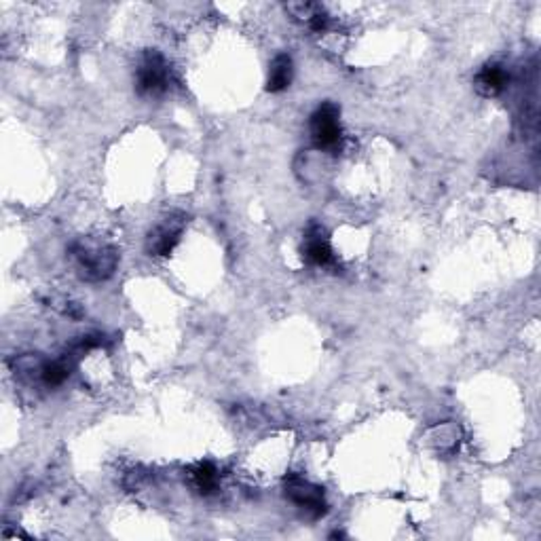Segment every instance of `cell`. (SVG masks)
Segmentation results:
<instances>
[{
    "label": "cell",
    "instance_id": "obj_1",
    "mask_svg": "<svg viewBox=\"0 0 541 541\" xmlns=\"http://www.w3.org/2000/svg\"><path fill=\"white\" fill-rule=\"evenodd\" d=\"M70 258L85 281L108 280L119 264V252L113 245L85 237L70 245Z\"/></svg>",
    "mask_w": 541,
    "mask_h": 541
},
{
    "label": "cell",
    "instance_id": "obj_2",
    "mask_svg": "<svg viewBox=\"0 0 541 541\" xmlns=\"http://www.w3.org/2000/svg\"><path fill=\"white\" fill-rule=\"evenodd\" d=\"M135 94L140 97H161L170 89V66L157 49H146L133 75Z\"/></svg>",
    "mask_w": 541,
    "mask_h": 541
},
{
    "label": "cell",
    "instance_id": "obj_3",
    "mask_svg": "<svg viewBox=\"0 0 541 541\" xmlns=\"http://www.w3.org/2000/svg\"><path fill=\"white\" fill-rule=\"evenodd\" d=\"M309 133L319 151L336 152L343 142L341 108L335 102H322L309 116Z\"/></svg>",
    "mask_w": 541,
    "mask_h": 541
},
{
    "label": "cell",
    "instance_id": "obj_4",
    "mask_svg": "<svg viewBox=\"0 0 541 541\" xmlns=\"http://www.w3.org/2000/svg\"><path fill=\"white\" fill-rule=\"evenodd\" d=\"M284 495L288 501L303 509L311 518H322L328 514V503H326L324 489L309 481H305L298 473H290L284 481Z\"/></svg>",
    "mask_w": 541,
    "mask_h": 541
},
{
    "label": "cell",
    "instance_id": "obj_5",
    "mask_svg": "<svg viewBox=\"0 0 541 541\" xmlns=\"http://www.w3.org/2000/svg\"><path fill=\"white\" fill-rule=\"evenodd\" d=\"M184 226H187V216H184V214H170L168 218H163L161 223L149 233L146 252H149L151 256H170L171 250L180 242Z\"/></svg>",
    "mask_w": 541,
    "mask_h": 541
},
{
    "label": "cell",
    "instance_id": "obj_6",
    "mask_svg": "<svg viewBox=\"0 0 541 541\" xmlns=\"http://www.w3.org/2000/svg\"><path fill=\"white\" fill-rule=\"evenodd\" d=\"M303 258L313 267H330L335 264V252H332L328 239H326L324 226L313 223L305 233Z\"/></svg>",
    "mask_w": 541,
    "mask_h": 541
},
{
    "label": "cell",
    "instance_id": "obj_7",
    "mask_svg": "<svg viewBox=\"0 0 541 541\" xmlns=\"http://www.w3.org/2000/svg\"><path fill=\"white\" fill-rule=\"evenodd\" d=\"M509 72L501 64H487L481 68L476 78H473V87L484 97H497L508 89Z\"/></svg>",
    "mask_w": 541,
    "mask_h": 541
},
{
    "label": "cell",
    "instance_id": "obj_8",
    "mask_svg": "<svg viewBox=\"0 0 541 541\" xmlns=\"http://www.w3.org/2000/svg\"><path fill=\"white\" fill-rule=\"evenodd\" d=\"M294 77V61L288 53L275 55L273 61L269 64V77H267V89L269 94H281L290 87Z\"/></svg>",
    "mask_w": 541,
    "mask_h": 541
},
{
    "label": "cell",
    "instance_id": "obj_9",
    "mask_svg": "<svg viewBox=\"0 0 541 541\" xmlns=\"http://www.w3.org/2000/svg\"><path fill=\"white\" fill-rule=\"evenodd\" d=\"M188 473H190V482H193L197 493L206 495V497L216 493L218 470H216V465L210 463V461H201V463H197Z\"/></svg>",
    "mask_w": 541,
    "mask_h": 541
},
{
    "label": "cell",
    "instance_id": "obj_10",
    "mask_svg": "<svg viewBox=\"0 0 541 541\" xmlns=\"http://www.w3.org/2000/svg\"><path fill=\"white\" fill-rule=\"evenodd\" d=\"M70 371H72V362L68 360V355H66V358L51 360V362L45 360L39 377L47 387H60L66 383L68 377H70Z\"/></svg>",
    "mask_w": 541,
    "mask_h": 541
},
{
    "label": "cell",
    "instance_id": "obj_11",
    "mask_svg": "<svg viewBox=\"0 0 541 541\" xmlns=\"http://www.w3.org/2000/svg\"><path fill=\"white\" fill-rule=\"evenodd\" d=\"M322 9V5L317 3H297V5H286V11L290 14L297 22L309 23L316 17L317 11Z\"/></svg>",
    "mask_w": 541,
    "mask_h": 541
}]
</instances>
